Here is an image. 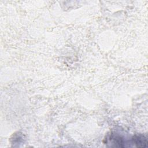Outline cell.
Returning a JSON list of instances; mask_svg holds the SVG:
<instances>
[{"label":"cell","mask_w":148,"mask_h":148,"mask_svg":"<svg viewBox=\"0 0 148 148\" xmlns=\"http://www.w3.org/2000/svg\"><path fill=\"white\" fill-rule=\"evenodd\" d=\"M132 140L138 147H146L147 146V140L146 138L142 135H135L133 137Z\"/></svg>","instance_id":"6da1fadb"}]
</instances>
